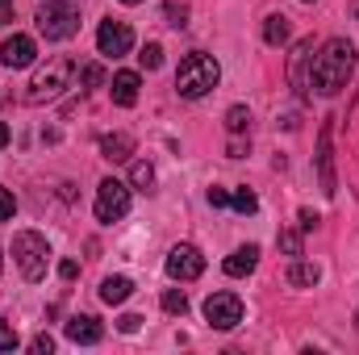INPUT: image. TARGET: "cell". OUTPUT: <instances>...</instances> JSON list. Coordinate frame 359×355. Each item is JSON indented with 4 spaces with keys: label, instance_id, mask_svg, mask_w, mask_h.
<instances>
[{
    "label": "cell",
    "instance_id": "cell-1",
    "mask_svg": "<svg viewBox=\"0 0 359 355\" xmlns=\"http://www.w3.org/2000/svg\"><path fill=\"white\" fill-rule=\"evenodd\" d=\"M351 72H355V46L347 38H330L309 67V88L318 96H334L339 88H347Z\"/></svg>",
    "mask_w": 359,
    "mask_h": 355
},
{
    "label": "cell",
    "instance_id": "cell-2",
    "mask_svg": "<svg viewBox=\"0 0 359 355\" xmlns=\"http://www.w3.org/2000/svg\"><path fill=\"white\" fill-rule=\"evenodd\" d=\"M217 80H222V67H217V59H213V55L192 51V55H184V59H180L176 92L184 96V100H201V96H209V92L217 88Z\"/></svg>",
    "mask_w": 359,
    "mask_h": 355
},
{
    "label": "cell",
    "instance_id": "cell-3",
    "mask_svg": "<svg viewBox=\"0 0 359 355\" xmlns=\"http://www.w3.org/2000/svg\"><path fill=\"white\" fill-rule=\"evenodd\" d=\"M72 76H76V63H72V59H50L42 72H34L25 100H29V105H46V100H59V96L67 92V84H72Z\"/></svg>",
    "mask_w": 359,
    "mask_h": 355
},
{
    "label": "cell",
    "instance_id": "cell-4",
    "mask_svg": "<svg viewBox=\"0 0 359 355\" xmlns=\"http://www.w3.org/2000/svg\"><path fill=\"white\" fill-rule=\"evenodd\" d=\"M13 260H17L25 280H42L46 276V264H50V243L38 230H21L13 239Z\"/></svg>",
    "mask_w": 359,
    "mask_h": 355
},
{
    "label": "cell",
    "instance_id": "cell-5",
    "mask_svg": "<svg viewBox=\"0 0 359 355\" xmlns=\"http://www.w3.org/2000/svg\"><path fill=\"white\" fill-rule=\"evenodd\" d=\"M80 29V13L72 8V0H42L38 8V34L50 42H63Z\"/></svg>",
    "mask_w": 359,
    "mask_h": 355
},
{
    "label": "cell",
    "instance_id": "cell-6",
    "mask_svg": "<svg viewBox=\"0 0 359 355\" xmlns=\"http://www.w3.org/2000/svg\"><path fill=\"white\" fill-rule=\"evenodd\" d=\"M130 184L126 180H117V176H109V180H100L96 184V222H121L126 213H130Z\"/></svg>",
    "mask_w": 359,
    "mask_h": 355
},
{
    "label": "cell",
    "instance_id": "cell-7",
    "mask_svg": "<svg viewBox=\"0 0 359 355\" xmlns=\"http://www.w3.org/2000/svg\"><path fill=\"white\" fill-rule=\"evenodd\" d=\"M205 322H209L213 330H234V326L243 322V301H238L234 293H213V297L205 301Z\"/></svg>",
    "mask_w": 359,
    "mask_h": 355
},
{
    "label": "cell",
    "instance_id": "cell-8",
    "mask_svg": "<svg viewBox=\"0 0 359 355\" xmlns=\"http://www.w3.org/2000/svg\"><path fill=\"white\" fill-rule=\"evenodd\" d=\"M130 46H134V29L126 25V21H100V29H96V51L100 55H109V59H121V55H130Z\"/></svg>",
    "mask_w": 359,
    "mask_h": 355
},
{
    "label": "cell",
    "instance_id": "cell-9",
    "mask_svg": "<svg viewBox=\"0 0 359 355\" xmlns=\"http://www.w3.org/2000/svg\"><path fill=\"white\" fill-rule=\"evenodd\" d=\"M201 272H205V255L192 243H180V247L168 251V276L172 280H196Z\"/></svg>",
    "mask_w": 359,
    "mask_h": 355
},
{
    "label": "cell",
    "instance_id": "cell-10",
    "mask_svg": "<svg viewBox=\"0 0 359 355\" xmlns=\"http://www.w3.org/2000/svg\"><path fill=\"white\" fill-rule=\"evenodd\" d=\"M38 59V46H34V38H25V34H13V38H4V46H0V63L8 67V72H17V67H29Z\"/></svg>",
    "mask_w": 359,
    "mask_h": 355
},
{
    "label": "cell",
    "instance_id": "cell-11",
    "mask_svg": "<svg viewBox=\"0 0 359 355\" xmlns=\"http://www.w3.org/2000/svg\"><path fill=\"white\" fill-rule=\"evenodd\" d=\"M309 67H313V38L297 42V51L288 59V80H292V88L301 96H309Z\"/></svg>",
    "mask_w": 359,
    "mask_h": 355
},
{
    "label": "cell",
    "instance_id": "cell-12",
    "mask_svg": "<svg viewBox=\"0 0 359 355\" xmlns=\"http://www.w3.org/2000/svg\"><path fill=\"white\" fill-rule=\"evenodd\" d=\"M330 130H334V126L326 121L322 134H318V180H322V192H326V196H334V188H339V184H334V155H330Z\"/></svg>",
    "mask_w": 359,
    "mask_h": 355
},
{
    "label": "cell",
    "instance_id": "cell-13",
    "mask_svg": "<svg viewBox=\"0 0 359 355\" xmlns=\"http://www.w3.org/2000/svg\"><path fill=\"white\" fill-rule=\"evenodd\" d=\"M138 88H142L138 72H117V76H113V84H109V96H113V105L130 109V105L138 100Z\"/></svg>",
    "mask_w": 359,
    "mask_h": 355
},
{
    "label": "cell",
    "instance_id": "cell-14",
    "mask_svg": "<svg viewBox=\"0 0 359 355\" xmlns=\"http://www.w3.org/2000/svg\"><path fill=\"white\" fill-rule=\"evenodd\" d=\"M100 322L96 318H88V314H76L72 322H67V339L72 343H80V347H92V343H100Z\"/></svg>",
    "mask_w": 359,
    "mask_h": 355
},
{
    "label": "cell",
    "instance_id": "cell-15",
    "mask_svg": "<svg viewBox=\"0 0 359 355\" xmlns=\"http://www.w3.org/2000/svg\"><path fill=\"white\" fill-rule=\"evenodd\" d=\"M100 155H104L109 163H121V159L134 155V138H130V134H104V138H100Z\"/></svg>",
    "mask_w": 359,
    "mask_h": 355
},
{
    "label": "cell",
    "instance_id": "cell-16",
    "mask_svg": "<svg viewBox=\"0 0 359 355\" xmlns=\"http://www.w3.org/2000/svg\"><path fill=\"white\" fill-rule=\"evenodd\" d=\"M130 293H134V280L130 276H104L100 280V301L104 305H121Z\"/></svg>",
    "mask_w": 359,
    "mask_h": 355
},
{
    "label": "cell",
    "instance_id": "cell-17",
    "mask_svg": "<svg viewBox=\"0 0 359 355\" xmlns=\"http://www.w3.org/2000/svg\"><path fill=\"white\" fill-rule=\"evenodd\" d=\"M259 264V247L255 243H247V247H238L230 260H226V276H251Z\"/></svg>",
    "mask_w": 359,
    "mask_h": 355
},
{
    "label": "cell",
    "instance_id": "cell-18",
    "mask_svg": "<svg viewBox=\"0 0 359 355\" xmlns=\"http://www.w3.org/2000/svg\"><path fill=\"white\" fill-rule=\"evenodd\" d=\"M288 38H292L288 17H284V13H271L268 21H264V42H268V46H284Z\"/></svg>",
    "mask_w": 359,
    "mask_h": 355
},
{
    "label": "cell",
    "instance_id": "cell-19",
    "mask_svg": "<svg viewBox=\"0 0 359 355\" xmlns=\"http://www.w3.org/2000/svg\"><path fill=\"white\" fill-rule=\"evenodd\" d=\"M318 264H305V260H297V264L288 267V284L292 288H309V284H318Z\"/></svg>",
    "mask_w": 359,
    "mask_h": 355
},
{
    "label": "cell",
    "instance_id": "cell-20",
    "mask_svg": "<svg viewBox=\"0 0 359 355\" xmlns=\"http://www.w3.org/2000/svg\"><path fill=\"white\" fill-rule=\"evenodd\" d=\"M163 309H168L172 318H184V314H188V297H184V288H168V293H163Z\"/></svg>",
    "mask_w": 359,
    "mask_h": 355
},
{
    "label": "cell",
    "instance_id": "cell-21",
    "mask_svg": "<svg viewBox=\"0 0 359 355\" xmlns=\"http://www.w3.org/2000/svg\"><path fill=\"white\" fill-rule=\"evenodd\" d=\"M130 184H134V188H151V184H155V168H151L147 159H138V163L130 168Z\"/></svg>",
    "mask_w": 359,
    "mask_h": 355
},
{
    "label": "cell",
    "instance_id": "cell-22",
    "mask_svg": "<svg viewBox=\"0 0 359 355\" xmlns=\"http://www.w3.org/2000/svg\"><path fill=\"white\" fill-rule=\"evenodd\" d=\"M230 205H234L238 213H255V209H259V196H255L251 188H238V192L230 196Z\"/></svg>",
    "mask_w": 359,
    "mask_h": 355
},
{
    "label": "cell",
    "instance_id": "cell-23",
    "mask_svg": "<svg viewBox=\"0 0 359 355\" xmlns=\"http://www.w3.org/2000/svg\"><path fill=\"white\" fill-rule=\"evenodd\" d=\"M138 59H142V67H147V72H155V67H163V46H159V42H147Z\"/></svg>",
    "mask_w": 359,
    "mask_h": 355
},
{
    "label": "cell",
    "instance_id": "cell-24",
    "mask_svg": "<svg viewBox=\"0 0 359 355\" xmlns=\"http://www.w3.org/2000/svg\"><path fill=\"white\" fill-rule=\"evenodd\" d=\"M247 121H251V113H247L243 105H234V109L226 113V130H230V134H243V130H247Z\"/></svg>",
    "mask_w": 359,
    "mask_h": 355
},
{
    "label": "cell",
    "instance_id": "cell-25",
    "mask_svg": "<svg viewBox=\"0 0 359 355\" xmlns=\"http://www.w3.org/2000/svg\"><path fill=\"white\" fill-rule=\"evenodd\" d=\"M80 84H84V88H100V84H104L100 63H84V67H80Z\"/></svg>",
    "mask_w": 359,
    "mask_h": 355
},
{
    "label": "cell",
    "instance_id": "cell-26",
    "mask_svg": "<svg viewBox=\"0 0 359 355\" xmlns=\"http://www.w3.org/2000/svg\"><path fill=\"white\" fill-rule=\"evenodd\" d=\"M280 251H288L292 260L301 255V234L297 230H280Z\"/></svg>",
    "mask_w": 359,
    "mask_h": 355
},
{
    "label": "cell",
    "instance_id": "cell-27",
    "mask_svg": "<svg viewBox=\"0 0 359 355\" xmlns=\"http://www.w3.org/2000/svg\"><path fill=\"white\" fill-rule=\"evenodd\" d=\"M163 17H168V25H188V8H180V4H168V8H163Z\"/></svg>",
    "mask_w": 359,
    "mask_h": 355
},
{
    "label": "cell",
    "instance_id": "cell-28",
    "mask_svg": "<svg viewBox=\"0 0 359 355\" xmlns=\"http://www.w3.org/2000/svg\"><path fill=\"white\" fill-rule=\"evenodd\" d=\"M17 213V201H13V192L8 188H0V222H8Z\"/></svg>",
    "mask_w": 359,
    "mask_h": 355
},
{
    "label": "cell",
    "instance_id": "cell-29",
    "mask_svg": "<svg viewBox=\"0 0 359 355\" xmlns=\"http://www.w3.org/2000/svg\"><path fill=\"white\" fill-rule=\"evenodd\" d=\"M0 351H17V335L0 322Z\"/></svg>",
    "mask_w": 359,
    "mask_h": 355
},
{
    "label": "cell",
    "instance_id": "cell-30",
    "mask_svg": "<svg viewBox=\"0 0 359 355\" xmlns=\"http://www.w3.org/2000/svg\"><path fill=\"white\" fill-rule=\"evenodd\" d=\"M29 347H34L38 355H50V351H55V339H50V335H38V339H34Z\"/></svg>",
    "mask_w": 359,
    "mask_h": 355
},
{
    "label": "cell",
    "instance_id": "cell-31",
    "mask_svg": "<svg viewBox=\"0 0 359 355\" xmlns=\"http://www.w3.org/2000/svg\"><path fill=\"white\" fill-rule=\"evenodd\" d=\"M209 205H213V209L230 205V192H226V188H209Z\"/></svg>",
    "mask_w": 359,
    "mask_h": 355
},
{
    "label": "cell",
    "instance_id": "cell-32",
    "mask_svg": "<svg viewBox=\"0 0 359 355\" xmlns=\"http://www.w3.org/2000/svg\"><path fill=\"white\" fill-rule=\"evenodd\" d=\"M76 272H80L76 260H63V264H59V276H63V280H76Z\"/></svg>",
    "mask_w": 359,
    "mask_h": 355
},
{
    "label": "cell",
    "instance_id": "cell-33",
    "mask_svg": "<svg viewBox=\"0 0 359 355\" xmlns=\"http://www.w3.org/2000/svg\"><path fill=\"white\" fill-rule=\"evenodd\" d=\"M318 226V213L313 209H301V230H313Z\"/></svg>",
    "mask_w": 359,
    "mask_h": 355
},
{
    "label": "cell",
    "instance_id": "cell-34",
    "mask_svg": "<svg viewBox=\"0 0 359 355\" xmlns=\"http://www.w3.org/2000/svg\"><path fill=\"white\" fill-rule=\"evenodd\" d=\"M138 322H142V318H134V314H126V318H121V330H126V335H134V330H138Z\"/></svg>",
    "mask_w": 359,
    "mask_h": 355
},
{
    "label": "cell",
    "instance_id": "cell-35",
    "mask_svg": "<svg viewBox=\"0 0 359 355\" xmlns=\"http://www.w3.org/2000/svg\"><path fill=\"white\" fill-rule=\"evenodd\" d=\"M13 17V0H0V21H8Z\"/></svg>",
    "mask_w": 359,
    "mask_h": 355
},
{
    "label": "cell",
    "instance_id": "cell-36",
    "mask_svg": "<svg viewBox=\"0 0 359 355\" xmlns=\"http://www.w3.org/2000/svg\"><path fill=\"white\" fill-rule=\"evenodd\" d=\"M0 147H8V126L0 121Z\"/></svg>",
    "mask_w": 359,
    "mask_h": 355
},
{
    "label": "cell",
    "instance_id": "cell-37",
    "mask_svg": "<svg viewBox=\"0 0 359 355\" xmlns=\"http://www.w3.org/2000/svg\"><path fill=\"white\" fill-rule=\"evenodd\" d=\"M121 4H142V0H121Z\"/></svg>",
    "mask_w": 359,
    "mask_h": 355
},
{
    "label": "cell",
    "instance_id": "cell-38",
    "mask_svg": "<svg viewBox=\"0 0 359 355\" xmlns=\"http://www.w3.org/2000/svg\"><path fill=\"white\" fill-rule=\"evenodd\" d=\"M305 4H313V0H305Z\"/></svg>",
    "mask_w": 359,
    "mask_h": 355
},
{
    "label": "cell",
    "instance_id": "cell-39",
    "mask_svg": "<svg viewBox=\"0 0 359 355\" xmlns=\"http://www.w3.org/2000/svg\"><path fill=\"white\" fill-rule=\"evenodd\" d=\"M0 264H4V260H0Z\"/></svg>",
    "mask_w": 359,
    "mask_h": 355
}]
</instances>
